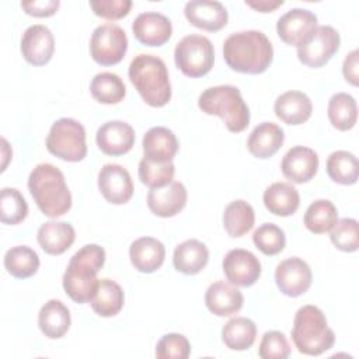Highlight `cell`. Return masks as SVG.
I'll return each instance as SVG.
<instances>
[{
  "mask_svg": "<svg viewBox=\"0 0 359 359\" xmlns=\"http://www.w3.org/2000/svg\"><path fill=\"white\" fill-rule=\"evenodd\" d=\"M223 57L234 72L259 74L271 66L273 48L264 32L257 29L240 31L226 38Z\"/></svg>",
  "mask_w": 359,
  "mask_h": 359,
  "instance_id": "6da1fadb",
  "label": "cell"
},
{
  "mask_svg": "<svg viewBox=\"0 0 359 359\" xmlns=\"http://www.w3.org/2000/svg\"><path fill=\"white\" fill-rule=\"evenodd\" d=\"M104 262L105 251L98 244H86L70 258L63 273V289L73 302L93 300L100 283L97 273Z\"/></svg>",
  "mask_w": 359,
  "mask_h": 359,
  "instance_id": "7a4b0ae2",
  "label": "cell"
},
{
  "mask_svg": "<svg viewBox=\"0 0 359 359\" xmlns=\"http://www.w3.org/2000/svg\"><path fill=\"white\" fill-rule=\"evenodd\" d=\"M28 189L39 210L48 217L63 216L72 208V194L65 175L53 164L35 165L28 177Z\"/></svg>",
  "mask_w": 359,
  "mask_h": 359,
  "instance_id": "3957f363",
  "label": "cell"
},
{
  "mask_svg": "<svg viewBox=\"0 0 359 359\" xmlns=\"http://www.w3.org/2000/svg\"><path fill=\"white\" fill-rule=\"evenodd\" d=\"M128 76L147 105L160 108L170 102L171 83L163 59L140 53L130 62Z\"/></svg>",
  "mask_w": 359,
  "mask_h": 359,
  "instance_id": "277c9868",
  "label": "cell"
},
{
  "mask_svg": "<svg viewBox=\"0 0 359 359\" xmlns=\"http://www.w3.org/2000/svg\"><path fill=\"white\" fill-rule=\"evenodd\" d=\"M292 339L300 353L317 356L331 349L335 334L328 327L325 314L317 306H302L294 316Z\"/></svg>",
  "mask_w": 359,
  "mask_h": 359,
  "instance_id": "5b68a950",
  "label": "cell"
},
{
  "mask_svg": "<svg viewBox=\"0 0 359 359\" xmlns=\"http://www.w3.org/2000/svg\"><path fill=\"white\" fill-rule=\"evenodd\" d=\"M198 107L208 115L222 118L226 128L233 133L243 132L250 123L248 105L234 86L224 84L203 90L198 98Z\"/></svg>",
  "mask_w": 359,
  "mask_h": 359,
  "instance_id": "8992f818",
  "label": "cell"
},
{
  "mask_svg": "<svg viewBox=\"0 0 359 359\" xmlns=\"http://www.w3.org/2000/svg\"><path fill=\"white\" fill-rule=\"evenodd\" d=\"M46 149L65 161H81L87 154L84 126L73 118H60L49 129Z\"/></svg>",
  "mask_w": 359,
  "mask_h": 359,
  "instance_id": "52a82bcc",
  "label": "cell"
},
{
  "mask_svg": "<svg viewBox=\"0 0 359 359\" xmlns=\"http://www.w3.org/2000/svg\"><path fill=\"white\" fill-rule=\"evenodd\" d=\"M174 60L185 76L192 79L202 77L213 67V43L209 38L199 34L187 35L175 45Z\"/></svg>",
  "mask_w": 359,
  "mask_h": 359,
  "instance_id": "ba28073f",
  "label": "cell"
},
{
  "mask_svg": "<svg viewBox=\"0 0 359 359\" xmlns=\"http://www.w3.org/2000/svg\"><path fill=\"white\" fill-rule=\"evenodd\" d=\"M128 50L125 31L116 24L98 25L90 39V53L94 62L102 66L119 63Z\"/></svg>",
  "mask_w": 359,
  "mask_h": 359,
  "instance_id": "9c48e42d",
  "label": "cell"
},
{
  "mask_svg": "<svg viewBox=\"0 0 359 359\" xmlns=\"http://www.w3.org/2000/svg\"><path fill=\"white\" fill-rule=\"evenodd\" d=\"M341 36L331 25L316 27L309 38L297 46L299 60L309 67L324 66L339 49Z\"/></svg>",
  "mask_w": 359,
  "mask_h": 359,
  "instance_id": "30bf717a",
  "label": "cell"
},
{
  "mask_svg": "<svg viewBox=\"0 0 359 359\" xmlns=\"http://www.w3.org/2000/svg\"><path fill=\"white\" fill-rule=\"evenodd\" d=\"M311 269L306 261L299 257H290L280 261L275 269V282L279 290L290 297L306 293L311 285Z\"/></svg>",
  "mask_w": 359,
  "mask_h": 359,
  "instance_id": "8fae6325",
  "label": "cell"
},
{
  "mask_svg": "<svg viewBox=\"0 0 359 359\" xmlns=\"http://www.w3.org/2000/svg\"><path fill=\"white\" fill-rule=\"evenodd\" d=\"M222 266L227 280L236 286L248 287L254 285L261 275L259 259L244 248L230 250L224 255Z\"/></svg>",
  "mask_w": 359,
  "mask_h": 359,
  "instance_id": "7c38bea8",
  "label": "cell"
},
{
  "mask_svg": "<svg viewBox=\"0 0 359 359\" xmlns=\"http://www.w3.org/2000/svg\"><path fill=\"white\" fill-rule=\"evenodd\" d=\"M98 189L114 205H123L133 196V182L126 168L119 164H105L98 172Z\"/></svg>",
  "mask_w": 359,
  "mask_h": 359,
  "instance_id": "4fadbf2b",
  "label": "cell"
},
{
  "mask_svg": "<svg viewBox=\"0 0 359 359\" xmlns=\"http://www.w3.org/2000/svg\"><path fill=\"white\" fill-rule=\"evenodd\" d=\"M317 27V15L306 8H292L276 22L279 38L290 46L302 45Z\"/></svg>",
  "mask_w": 359,
  "mask_h": 359,
  "instance_id": "5bb4252c",
  "label": "cell"
},
{
  "mask_svg": "<svg viewBox=\"0 0 359 359\" xmlns=\"http://www.w3.org/2000/svg\"><path fill=\"white\" fill-rule=\"evenodd\" d=\"M20 49L28 63L34 66H43L53 56L55 38L48 27L35 24L24 31Z\"/></svg>",
  "mask_w": 359,
  "mask_h": 359,
  "instance_id": "9a60e30c",
  "label": "cell"
},
{
  "mask_svg": "<svg viewBox=\"0 0 359 359\" xmlns=\"http://www.w3.org/2000/svg\"><path fill=\"white\" fill-rule=\"evenodd\" d=\"M95 142L104 154L122 156L133 147L135 130L123 121H108L98 128Z\"/></svg>",
  "mask_w": 359,
  "mask_h": 359,
  "instance_id": "2e32d148",
  "label": "cell"
},
{
  "mask_svg": "<svg viewBox=\"0 0 359 359\" xmlns=\"http://www.w3.org/2000/svg\"><path fill=\"white\" fill-rule=\"evenodd\" d=\"M135 38L146 46H161L172 34V25L168 17L156 11L139 14L132 22Z\"/></svg>",
  "mask_w": 359,
  "mask_h": 359,
  "instance_id": "e0dca14e",
  "label": "cell"
},
{
  "mask_svg": "<svg viewBox=\"0 0 359 359\" xmlns=\"http://www.w3.org/2000/svg\"><path fill=\"white\" fill-rule=\"evenodd\" d=\"M282 174L294 184L309 182L318 170L317 153L306 146H294L286 151L280 163Z\"/></svg>",
  "mask_w": 359,
  "mask_h": 359,
  "instance_id": "ac0fdd59",
  "label": "cell"
},
{
  "mask_svg": "<svg viewBox=\"0 0 359 359\" xmlns=\"http://www.w3.org/2000/svg\"><path fill=\"white\" fill-rule=\"evenodd\" d=\"M184 14L187 20L196 28L216 32L226 27L229 14L220 1L191 0L185 4Z\"/></svg>",
  "mask_w": 359,
  "mask_h": 359,
  "instance_id": "d6986e66",
  "label": "cell"
},
{
  "mask_svg": "<svg viewBox=\"0 0 359 359\" xmlns=\"http://www.w3.org/2000/svg\"><path fill=\"white\" fill-rule=\"evenodd\" d=\"M187 189L182 182L171 181L160 188H150L147 194L149 209L160 217H172L187 205Z\"/></svg>",
  "mask_w": 359,
  "mask_h": 359,
  "instance_id": "ffe728a7",
  "label": "cell"
},
{
  "mask_svg": "<svg viewBox=\"0 0 359 359\" xmlns=\"http://www.w3.org/2000/svg\"><path fill=\"white\" fill-rule=\"evenodd\" d=\"M244 303L243 293L224 280L212 283L205 293V304L208 310L217 317H227L237 313Z\"/></svg>",
  "mask_w": 359,
  "mask_h": 359,
  "instance_id": "44dd1931",
  "label": "cell"
},
{
  "mask_svg": "<svg viewBox=\"0 0 359 359\" xmlns=\"http://www.w3.org/2000/svg\"><path fill=\"white\" fill-rule=\"evenodd\" d=\"M144 157L157 163L172 161L178 151V140L172 130L164 126L150 128L143 136Z\"/></svg>",
  "mask_w": 359,
  "mask_h": 359,
  "instance_id": "7402d4cb",
  "label": "cell"
},
{
  "mask_svg": "<svg viewBox=\"0 0 359 359\" xmlns=\"http://www.w3.org/2000/svg\"><path fill=\"white\" fill-rule=\"evenodd\" d=\"M129 258L135 269L143 273H151L163 265L165 248L157 238L140 237L130 244Z\"/></svg>",
  "mask_w": 359,
  "mask_h": 359,
  "instance_id": "603a6c76",
  "label": "cell"
},
{
  "mask_svg": "<svg viewBox=\"0 0 359 359\" xmlns=\"http://www.w3.org/2000/svg\"><path fill=\"white\" fill-rule=\"evenodd\" d=\"M273 111L282 122L287 125H302L311 116L313 104L304 93L290 90L276 98Z\"/></svg>",
  "mask_w": 359,
  "mask_h": 359,
  "instance_id": "cb8c5ba5",
  "label": "cell"
},
{
  "mask_svg": "<svg viewBox=\"0 0 359 359\" xmlns=\"http://www.w3.org/2000/svg\"><path fill=\"white\" fill-rule=\"evenodd\" d=\"M283 129L273 122L257 125L248 136L247 149L257 158L272 157L283 144Z\"/></svg>",
  "mask_w": 359,
  "mask_h": 359,
  "instance_id": "d4e9b609",
  "label": "cell"
},
{
  "mask_svg": "<svg viewBox=\"0 0 359 359\" xmlns=\"http://www.w3.org/2000/svg\"><path fill=\"white\" fill-rule=\"evenodd\" d=\"M36 240L46 254L60 255L74 243L76 231L66 222H46L38 229Z\"/></svg>",
  "mask_w": 359,
  "mask_h": 359,
  "instance_id": "484cf974",
  "label": "cell"
},
{
  "mask_svg": "<svg viewBox=\"0 0 359 359\" xmlns=\"http://www.w3.org/2000/svg\"><path fill=\"white\" fill-rule=\"evenodd\" d=\"M209 261V250L208 247L195 238L185 240L178 244L174 250L172 264L178 272L185 275H196L199 273Z\"/></svg>",
  "mask_w": 359,
  "mask_h": 359,
  "instance_id": "4316f807",
  "label": "cell"
},
{
  "mask_svg": "<svg viewBox=\"0 0 359 359\" xmlns=\"http://www.w3.org/2000/svg\"><path fill=\"white\" fill-rule=\"evenodd\" d=\"M70 311L56 299L48 300L39 310L38 325L42 334L50 339L62 338L70 328Z\"/></svg>",
  "mask_w": 359,
  "mask_h": 359,
  "instance_id": "83f0119b",
  "label": "cell"
},
{
  "mask_svg": "<svg viewBox=\"0 0 359 359\" xmlns=\"http://www.w3.org/2000/svg\"><path fill=\"white\" fill-rule=\"evenodd\" d=\"M265 208L276 216H290L300 205V196L297 189L289 182H273L264 192Z\"/></svg>",
  "mask_w": 359,
  "mask_h": 359,
  "instance_id": "f1b7e54d",
  "label": "cell"
},
{
  "mask_svg": "<svg viewBox=\"0 0 359 359\" xmlns=\"http://www.w3.org/2000/svg\"><path fill=\"white\" fill-rule=\"evenodd\" d=\"M123 290L112 279H100L97 292L93 297L91 309L101 317H114L123 307Z\"/></svg>",
  "mask_w": 359,
  "mask_h": 359,
  "instance_id": "f546056e",
  "label": "cell"
},
{
  "mask_svg": "<svg viewBox=\"0 0 359 359\" xmlns=\"http://www.w3.org/2000/svg\"><path fill=\"white\" fill-rule=\"evenodd\" d=\"M255 337L257 325L247 317L230 318L222 330V339L231 351H245L251 348Z\"/></svg>",
  "mask_w": 359,
  "mask_h": 359,
  "instance_id": "4dcf8cb0",
  "label": "cell"
},
{
  "mask_svg": "<svg viewBox=\"0 0 359 359\" xmlns=\"http://www.w3.org/2000/svg\"><path fill=\"white\" fill-rule=\"evenodd\" d=\"M254 209L243 199L230 202L224 209L223 226L230 237H241L247 234L254 227Z\"/></svg>",
  "mask_w": 359,
  "mask_h": 359,
  "instance_id": "1f68e13d",
  "label": "cell"
},
{
  "mask_svg": "<svg viewBox=\"0 0 359 359\" xmlns=\"http://www.w3.org/2000/svg\"><path fill=\"white\" fill-rule=\"evenodd\" d=\"M328 119L331 125L341 130H349L358 119V107L355 98L348 93H337L328 101Z\"/></svg>",
  "mask_w": 359,
  "mask_h": 359,
  "instance_id": "d6a6232c",
  "label": "cell"
},
{
  "mask_svg": "<svg viewBox=\"0 0 359 359\" xmlns=\"http://www.w3.org/2000/svg\"><path fill=\"white\" fill-rule=\"evenodd\" d=\"M4 266L14 278L27 279L36 273L39 268V257L28 245H15L6 252Z\"/></svg>",
  "mask_w": 359,
  "mask_h": 359,
  "instance_id": "836d02e7",
  "label": "cell"
},
{
  "mask_svg": "<svg viewBox=\"0 0 359 359\" xmlns=\"http://www.w3.org/2000/svg\"><path fill=\"white\" fill-rule=\"evenodd\" d=\"M327 174L328 177L338 184L352 185L358 181L359 163L355 154L346 150L332 151L327 158Z\"/></svg>",
  "mask_w": 359,
  "mask_h": 359,
  "instance_id": "e575fe53",
  "label": "cell"
},
{
  "mask_svg": "<svg viewBox=\"0 0 359 359\" xmlns=\"http://www.w3.org/2000/svg\"><path fill=\"white\" fill-rule=\"evenodd\" d=\"M91 95L101 104H118L126 94L122 79L111 72H102L94 76L90 84Z\"/></svg>",
  "mask_w": 359,
  "mask_h": 359,
  "instance_id": "d590c367",
  "label": "cell"
},
{
  "mask_svg": "<svg viewBox=\"0 0 359 359\" xmlns=\"http://www.w3.org/2000/svg\"><path fill=\"white\" fill-rule=\"evenodd\" d=\"M304 226L314 234L328 233L338 220V210L328 199H317L304 213Z\"/></svg>",
  "mask_w": 359,
  "mask_h": 359,
  "instance_id": "8d00e7d4",
  "label": "cell"
},
{
  "mask_svg": "<svg viewBox=\"0 0 359 359\" xmlns=\"http://www.w3.org/2000/svg\"><path fill=\"white\" fill-rule=\"evenodd\" d=\"M28 215V205L15 188H3L0 198V220L4 224H18Z\"/></svg>",
  "mask_w": 359,
  "mask_h": 359,
  "instance_id": "74e56055",
  "label": "cell"
},
{
  "mask_svg": "<svg viewBox=\"0 0 359 359\" xmlns=\"http://www.w3.org/2000/svg\"><path fill=\"white\" fill-rule=\"evenodd\" d=\"M174 174L175 167L172 161L157 163L143 157L139 163V180L149 188H160L170 184Z\"/></svg>",
  "mask_w": 359,
  "mask_h": 359,
  "instance_id": "f35d334b",
  "label": "cell"
},
{
  "mask_svg": "<svg viewBox=\"0 0 359 359\" xmlns=\"http://www.w3.org/2000/svg\"><path fill=\"white\" fill-rule=\"evenodd\" d=\"M252 241L262 254L276 255L283 251L286 245V236L279 226L273 223H264L252 233Z\"/></svg>",
  "mask_w": 359,
  "mask_h": 359,
  "instance_id": "ab89813d",
  "label": "cell"
},
{
  "mask_svg": "<svg viewBox=\"0 0 359 359\" xmlns=\"http://www.w3.org/2000/svg\"><path fill=\"white\" fill-rule=\"evenodd\" d=\"M331 243L341 251L353 252L358 250V220L352 217H344L337 220L330 230Z\"/></svg>",
  "mask_w": 359,
  "mask_h": 359,
  "instance_id": "60d3db41",
  "label": "cell"
},
{
  "mask_svg": "<svg viewBox=\"0 0 359 359\" xmlns=\"http://www.w3.org/2000/svg\"><path fill=\"white\" fill-rule=\"evenodd\" d=\"M189 353V341L182 334H165L156 345V356L158 359H187Z\"/></svg>",
  "mask_w": 359,
  "mask_h": 359,
  "instance_id": "b9f144b4",
  "label": "cell"
},
{
  "mask_svg": "<svg viewBox=\"0 0 359 359\" xmlns=\"http://www.w3.org/2000/svg\"><path fill=\"white\" fill-rule=\"evenodd\" d=\"M258 355L262 359H285L290 355L287 338L280 331H266L258 346Z\"/></svg>",
  "mask_w": 359,
  "mask_h": 359,
  "instance_id": "7bdbcfd3",
  "label": "cell"
},
{
  "mask_svg": "<svg viewBox=\"0 0 359 359\" xmlns=\"http://www.w3.org/2000/svg\"><path fill=\"white\" fill-rule=\"evenodd\" d=\"M94 14L107 20H119L128 15L132 1L130 0H97L90 1Z\"/></svg>",
  "mask_w": 359,
  "mask_h": 359,
  "instance_id": "ee69618b",
  "label": "cell"
},
{
  "mask_svg": "<svg viewBox=\"0 0 359 359\" xmlns=\"http://www.w3.org/2000/svg\"><path fill=\"white\" fill-rule=\"evenodd\" d=\"M60 6L59 0H34V1H21V8L34 17H50L53 15Z\"/></svg>",
  "mask_w": 359,
  "mask_h": 359,
  "instance_id": "f6af8a7d",
  "label": "cell"
},
{
  "mask_svg": "<svg viewBox=\"0 0 359 359\" xmlns=\"http://www.w3.org/2000/svg\"><path fill=\"white\" fill-rule=\"evenodd\" d=\"M358 49L352 50L349 55H346L342 66L344 77L352 86H358Z\"/></svg>",
  "mask_w": 359,
  "mask_h": 359,
  "instance_id": "bcb514c9",
  "label": "cell"
},
{
  "mask_svg": "<svg viewBox=\"0 0 359 359\" xmlns=\"http://www.w3.org/2000/svg\"><path fill=\"white\" fill-rule=\"evenodd\" d=\"M245 4L259 13H272L283 4V0H257V1H245Z\"/></svg>",
  "mask_w": 359,
  "mask_h": 359,
  "instance_id": "7dc6e473",
  "label": "cell"
}]
</instances>
